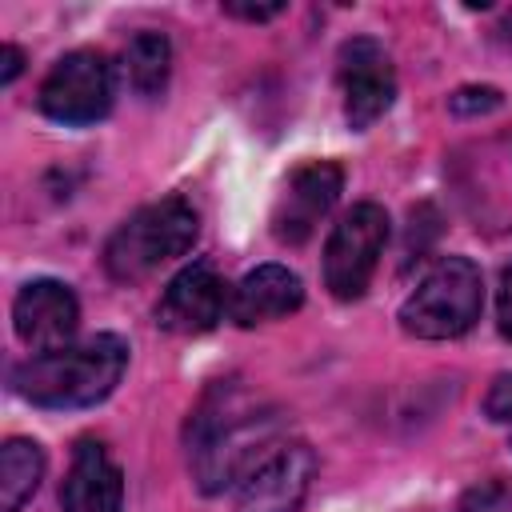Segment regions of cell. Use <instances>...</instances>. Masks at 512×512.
Instances as JSON below:
<instances>
[{"label":"cell","instance_id":"obj_1","mask_svg":"<svg viewBox=\"0 0 512 512\" xmlns=\"http://www.w3.org/2000/svg\"><path fill=\"white\" fill-rule=\"evenodd\" d=\"M280 412L252 396L240 380H216L184 424L188 464L200 492L216 496L240 480L280 444Z\"/></svg>","mask_w":512,"mask_h":512},{"label":"cell","instance_id":"obj_2","mask_svg":"<svg viewBox=\"0 0 512 512\" xmlns=\"http://www.w3.org/2000/svg\"><path fill=\"white\" fill-rule=\"evenodd\" d=\"M128 368V344L112 332H96L84 344L44 352L24 360L12 372V384L24 400L40 408H88L100 404Z\"/></svg>","mask_w":512,"mask_h":512},{"label":"cell","instance_id":"obj_3","mask_svg":"<svg viewBox=\"0 0 512 512\" xmlns=\"http://www.w3.org/2000/svg\"><path fill=\"white\" fill-rule=\"evenodd\" d=\"M200 236V216L188 200L168 196L132 212L104 244V268L120 284L148 280L164 264L180 260Z\"/></svg>","mask_w":512,"mask_h":512},{"label":"cell","instance_id":"obj_4","mask_svg":"<svg viewBox=\"0 0 512 512\" xmlns=\"http://www.w3.org/2000/svg\"><path fill=\"white\" fill-rule=\"evenodd\" d=\"M484 308L480 268L464 256H444L400 304V324L420 340H452L464 336Z\"/></svg>","mask_w":512,"mask_h":512},{"label":"cell","instance_id":"obj_5","mask_svg":"<svg viewBox=\"0 0 512 512\" xmlns=\"http://www.w3.org/2000/svg\"><path fill=\"white\" fill-rule=\"evenodd\" d=\"M388 244V212L380 204H356L340 216L324 244V284L336 300H360L372 284L380 252Z\"/></svg>","mask_w":512,"mask_h":512},{"label":"cell","instance_id":"obj_6","mask_svg":"<svg viewBox=\"0 0 512 512\" xmlns=\"http://www.w3.org/2000/svg\"><path fill=\"white\" fill-rule=\"evenodd\" d=\"M116 96V76L100 52H68L52 64L40 84V112L60 124H96L108 116Z\"/></svg>","mask_w":512,"mask_h":512},{"label":"cell","instance_id":"obj_7","mask_svg":"<svg viewBox=\"0 0 512 512\" xmlns=\"http://www.w3.org/2000/svg\"><path fill=\"white\" fill-rule=\"evenodd\" d=\"M336 72H340V88H344L348 128H356V132L372 128L396 100V72H392L384 44L372 36H352L340 48Z\"/></svg>","mask_w":512,"mask_h":512},{"label":"cell","instance_id":"obj_8","mask_svg":"<svg viewBox=\"0 0 512 512\" xmlns=\"http://www.w3.org/2000/svg\"><path fill=\"white\" fill-rule=\"evenodd\" d=\"M344 188V172L332 160H308L300 164L288 180L284 192L272 208V236L288 248H300L312 240V232L320 228V220L332 212V204L340 200Z\"/></svg>","mask_w":512,"mask_h":512},{"label":"cell","instance_id":"obj_9","mask_svg":"<svg viewBox=\"0 0 512 512\" xmlns=\"http://www.w3.org/2000/svg\"><path fill=\"white\" fill-rule=\"evenodd\" d=\"M228 304H232V292L220 280V272L208 260H196V264L180 268L168 280V288L160 292L156 324L176 336H200L224 320Z\"/></svg>","mask_w":512,"mask_h":512},{"label":"cell","instance_id":"obj_10","mask_svg":"<svg viewBox=\"0 0 512 512\" xmlns=\"http://www.w3.org/2000/svg\"><path fill=\"white\" fill-rule=\"evenodd\" d=\"M316 456L304 444H276L236 488L232 512H296L308 496Z\"/></svg>","mask_w":512,"mask_h":512},{"label":"cell","instance_id":"obj_11","mask_svg":"<svg viewBox=\"0 0 512 512\" xmlns=\"http://www.w3.org/2000/svg\"><path fill=\"white\" fill-rule=\"evenodd\" d=\"M12 324H16V336L36 352H60L72 344L76 336V324H80V304L72 296L68 284L60 280H32L16 292V304H12Z\"/></svg>","mask_w":512,"mask_h":512},{"label":"cell","instance_id":"obj_12","mask_svg":"<svg viewBox=\"0 0 512 512\" xmlns=\"http://www.w3.org/2000/svg\"><path fill=\"white\" fill-rule=\"evenodd\" d=\"M124 476L100 440H80L72 448L68 476L60 484V512H120Z\"/></svg>","mask_w":512,"mask_h":512},{"label":"cell","instance_id":"obj_13","mask_svg":"<svg viewBox=\"0 0 512 512\" xmlns=\"http://www.w3.org/2000/svg\"><path fill=\"white\" fill-rule=\"evenodd\" d=\"M304 304V284L296 272H288L284 264H260L252 268L236 288H232V304L228 316L240 328H256L268 320H280L288 312H296Z\"/></svg>","mask_w":512,"mask_h":512},{"label":"cell","instance_id":"obj_14","mask_svg":"<svg viewBox=\"0 0 512 512\" xmlns=\"http://www.w3.org/2000/svg\"><path fill=\"white\" fill-rule=\"evenodd\" d=\"M44 480V448L36 440H8L0 448V512H16Z\"/></svg>","mask_w":512,"mask_h":512},{"label":"cell","instance_id":"obj_15","mask_svg":"<svg viewBox=\"0 0 512 512\" xmlns=\"http://www.w3.org/2000/svg\"><path fill=\"white\" fill-rule=\"evenodd\" d=\"M124 72L128 84L140 96H160L172 72V44L164 32H136L124 48Z\"/></svg>","mask_w":512,"mask_h":512},{"label":"cell","instance_id":"obj_16","mask_svg":"<svg viewBox=\"0 0 512 512\" xmlns=\"http://www.w3.org/2000/svg\"><path fill=\"white\" fill-rule=\"evenodd\" d=\"M460 512H512V492L500 480H484L464 492Z\"/></svg>","mask_w":512,"mask_h":512},{"label":"cell","instance_id":"obj_17","mask_svg":"<svg viewBox=\"0 0 512 512\" xmlns=\"http://www.w3.org/2000/svg\"><path fill=\"white\" fill-rule=\"evenodd\" d=\"M448 108L456 116H484V112L500 108V92L496 88H460L448 96Z\"/></svg>","mask_w":512,"mask_h":512},{"label":"cell","instance_id":"obj_18","mask_svg":"<svg viewBox=\"0 0 512 512\" xmlns=\"http://www.w3.org/2000/svg\"><path fill=\"white\" fill-rule=\"evenodd\" d=\"M484 412L508 428V440H512V372H500L484 396Z\"/></svg>","mask_w":512,"mask_h":512},{"label":"cell","instance_id":"obj_19","mask_svg":"<svg viewBox=\"0 0 512 512\" xmlns=\"http://www.w3.org/2000/svg\"><path fill=\"white\" fill-rule=\"evenodd\" d=\"M496 316H500V332L512 340V268H504V276H500V300H496Z\"/></svg>","mask_w":512,"mask_h":512},{"label":"cell","instance_id":"obj_20","mask_svg":"<svg viewBox=\"0 0 512 512\" xmlns=\"http://www.w3.org/2000/svg\"><path fill=\"white\" fill-rule=\"evenodd\" d=\"M224 12L240 20H272L284 12V4H224Z\"/></svg>","mask_w":512,"mask_h":512},{"label":"cell","instance_id":"obj_21","mask_svg":"<svg viewBox=\"0 0 512 512\" xmlns=\"http://www.w3.org/2000/svg\"><path fill=\"white\" fill-rule=\"evenodd\" d=\"M0 64H4V68H0V84H12V80L20 76V68H24V52H20L16 44H4V48H0Z\"/></svg>","mask_w":512,"mask_h":512}]
</instances>
